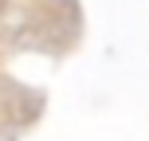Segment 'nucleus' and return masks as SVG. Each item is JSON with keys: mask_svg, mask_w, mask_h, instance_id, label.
I'll list each match as a JSON object with an SVG mask.
<instances>
[]
</instances>
